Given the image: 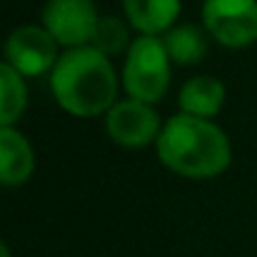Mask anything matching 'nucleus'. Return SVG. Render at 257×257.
Wrapping results in <instances>:
<instances>
[{"mask_svg":"<svg viewBox=\"0 0 257 257\" xmlns=\"http://www.w3.org/2000/svg\"><path fill=\"white\" fill-rule=\"evenodd\" d=\"M155 150L168 170L187 180L220 177L232 163V143L227 133L210 117L187 112H177L163 122Z\"/></svg>","mask_w":257,"mask_h":257,"instance_id":"nucleus-1","label":"nucleus"},{"mask_svg":"<svg viewBox=\"0 0 257 257\" xmlns=\"http://www.w3.org/2000/svg\"><path fill=\"white\" fill-rule=\"evenodd\" d=\"M120 78L107 55L92 45L68 48L50 70V92L73 117L105 115L117 100Z\"/></svg>","mask_w":257,"mask_h":257,"instance_id":"nucleus-2","label":"nucleus"},{"mask_svg":"<svg viewBox=\"0 0 257 257\" xmlns=\"http://www.w3.org/2000/svg\"><path fill=\"white\" fill-rule=\"evenodd\" d=\"M172 80V60L168 48L163 43V35H138L127 53L120 70V83L130 97H138L143 102H160Z\"/></svg>","mask_w":257,"mask_h":257,"instance_id":"nucleus-3","label":"nucleus"},{"mask_svg":"<svg viewBox=\"0 0 257 257\" xmlns=\"http://www.w3.org/2000/svg\"><path fill=\"white\" fill-rule=\"evenodd\" d=\"M202 25L230 50L250 48L257 43V0H205Z\"/></svg>","mask_w":257,"mask_h":257,"instance_id":"nucleus-4","label":"nucleus"},{"mask_svg":"<svg viewBox=\"0 0 257 257\" xmlns=\"http://www.w3.org/2000/svg\"><path fill=\"white\" fill-rule=\"evenodd\" d=\"M105 130L112 143L127 150H140L158 143V135L163 130V120L155 110V105L143 102L138 97H122L115 100L112 107L105 112Z\"/></svg>","mask_w":257,"mask_h":257,"instance_id":"nucleus-5","label":"nucleus"},{"mask_svg":"<svg viewBox=\"0 0 257 257\" xmlns=\"http://www.w3.org/2000/svg\"><path fill=\"white\" fill-rule=\"evenodd\" d=\"M3 60H8L23 78L50 75L60 58V43L40 25H20L3 43Z\"/></svg>","mask_w":257,"mask_h":257,"instance_id":"nucleus-6","label":"nucleus"},{"mask_svg":"<svg viewBox=\"0 0 257 257\" xmlns=\"http://www.w3.org/2000/svg\"><path fill=\"white\" fill-rule=\"evenodd\" d=\"M97 20L100 13L92 0H48L40 15V23L65 50L90 45Z\"/></svg>","mask_w":257,"mask_h":257,"instance_id":"nucleus-7","label":"nucleus"},{"mask_svg":"<svg viewBox=\"0 0 257 257\" xmlns=\"http://www.w3.org/2000/svg\"><path fill=\"white\" fill-rule=\"evenodd\" d=\"M35 172V150L30 140L15 127H0V185L20 187Z\"/></svg>","mask_w":257,"mask_h":257,"instance_id":"nucleus-8","label":"nucleus"},{"mask_svg":"<svg viewBox=\"0 0 257 257\" xmlns=\"http://www.w3.org/2000/svg\"><path fill=\"white\" fill-rule=\"evenodd\" d=\"M227 100V87L215 75H192L185 80L177 95V107L180 112L197 115V117H215Z\"/></svg>","mask_w":257,"mask_h":257,"instance_id":"nucleus-9","label":"nucleus"},{"mask_svg":"<svg viewBox=\"0 0 257 257\" xmlns=\"http://www.w3.org/2000/svg\"><path fill=\"white\" fill-rule=\"evenodd\" d=\"M125 20L140 35H163L180 18L182 0H122Z\"/></svg>","mask_w":257,"mask_h":257,"instance_id":"nucleus-10","label":"nucleus"},{"mask_svg":"<svg viewBox=\"0 0 257 257\" xmlns=\"http://www.w3.org/2000/svg\"><path fill=\"white\" fill-rule=\"evenodd\" d=\"M163 43L175 65H197L210 55V33L205 25L175 23L168 33H163Z\"/></svg>","mask_w":257,"mask_h":257,"instance_id":"nucleus-11","label":"nucleus"},{"mask_svg":"<svg viewBox=\"0 0 257 257\" xmlns=\"http://www.w3.org/2000/svg\"><path fill=\"white\" fill-rule=\"evenodd\" d=\"M28 78H23L8 60H0V127L15 125L28 107Z\"/></svg>","mask_w":257,"mask_h":257,"instance_id":"nucleus-12","label":"nucleus"},{"mask_svg":"<svg viewBox=\"0 0 257 257\" xmlns=\"http://www.w3.org/2000/svg\"><path fill=\"white\" fill-rule=\"evenodd\" d=\"M127 25H130V23H125V20L117 18V15H100L90 45H92L95 50H100L102 55H107V58L125 55L127 48H130V43H133Z\"/></svg>","mask_w":257,"mask_h":257,"instance_id":"nucleus-13","label":"nucleus"},{"mask_svg":"<svg viewBox=\"0 0 257 257\" xmlns=\"http://www.w3.org/2000/svg\"><path fill=\"white\" fill-rule=\"evenodd\" d=\"M0 257H13V252H10V247L5 245V240H0Z\"/></svg>","mask_w":257,"mask_h":257,"instance_id":"nucleus-14","label":"nucleus"}]
</instances>
